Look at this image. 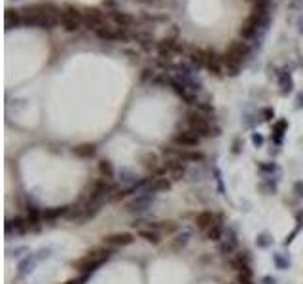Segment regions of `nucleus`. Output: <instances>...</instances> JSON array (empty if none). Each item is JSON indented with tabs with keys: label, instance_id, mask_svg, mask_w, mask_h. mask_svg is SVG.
Returning a JSON list of instances; mask_svg holds the SVG:
<instances>
[{
	"label": "nucleus",
	"instance_id": "nucleus-1",
	"mask_svg": "<svg viewBox=\"0 0 303 284\" xmlns=\"http://www.w3.org/2000/svg\"><path fill=\"white\" fill-rule=\"evenodd\" d=\"M59 12L61 6L53 2H38L21 8L23 25L36 27V29H53L59 25Z\"/></svg>",
	"mask_w": 303,
	"mask_h": 284
},
{
	"label": "nucleus",
	"instance_id": "nucleus-2",
	"mask_svg": "<svg viewBox=\"0 0 303 284\" xmlns=\"http://www.w3.org/2000/svg\"><path fill=\"white\" fill-rule=\"evenodd\" d=\"M110 258H112V248H108V247L103 245V248L89 250L86 256H82L80 260H76L74 262V269L78 273H93V271H97Z\"/></svg>",
	"mask_w": 303,
	"mask_h": 284
},
{
	"label": "nucleus",
	"instance_id": "nucleus-3",
	"mask_svg": "<svg viewBox=\"0 0 303 284\" xmlns=\"http://www.w3.org/2000/svg\"><path fill=\"white\" fill-rule=\"evenodd\" d=\"M186 124H188V129H192L194 133H197L201 139H207V137H216L220 135V127H214V124L211 122L209 116L201 114L199 110H194L186 116Z\"/></svg>",
	"mask_w": 303,
	"mask_h": 284
},
{
	"label": "nucleus",
	"instance_id": "nucleus-4",
	"mask_svg": "<svg viewBox=\"0 0 303 284\" xmlns=\"http://www.w3.org/2000/svg\"><path fill=\"white\" fill-rule=\"evenodd\" d=\"M59 25L67 33H78L84 27V14L71 4H65L61 6V12H59Z\"/></svg>",
	"mask_w": 303,
	"mask_h": 284
},
{
	"label": "nucleus",
	"instance_id": "nucleus-5",
	"mask_svg": "<svg viewBox=\"0 0 303 284\" xmlns=\"http://www.w3.org/2000/svg\"><path fill=\"white\" fill-rule=\"evenodd\" d=\"M250 53H252V48L249 46V42H245V40H241V38H235V40H232V42L228 44V48H226V52L222 53V57L228 59V61H232V63L243 65L250 57Z\"/></svg>",
	"mask_w": 303,
	"mask_h": 284
},
{
	"label": "nucleus",
	"instance_id": "nucleus-6",
	"mask_svg": "<svg viewBox=\"0 0 303 284\" xmlns=\"http://www.w3.org/2000/svg\"><path fill=\"white\" fill-rule=\"evenodd\" d=\"M95 36L103 42H118V40H129L131 35H129V29H124V27H118L114 23H105L101 29L95 31Z\"/></svg>",
	"mask_w": 303,
	"mask_h": 284
},
{
	"label": "nucleus",
	"instance_id": "nucleus-7",
	"mask_svg": "<svg viewBox=\"0 0 303 284\" xmlns=\"http://www.w3.org/2000/svg\"><path fill=\"white\" fill-rule=\"evenodd\" d=\"M82 14H84V27L93 33L108 23V14H105L101 8H86Z\"/></svg>",
	"mask_w": 303,
	"mask_h": 284
},
{
	"label": "nucleus",
	"instance_id": "nucleus-8",
	"mask_svg": "<svg viewBox=\"0 0 303 284\" xmlns=\"http://www.w3.org/2000/svg\"><path fill=\"white\" fill-rule=\"evenodd\" d=\"M154 197L156 194H152V192H148V190H143V192H139L135 199H131L129 203H127V207H125V211L127 213H144V211H148L150 209V205L154 203Z\"/></svg>",
	"mask_w": 303,
	"mask_h": 284
},
{
	"label": "nucleus",
	"instance_id": "nucleus-9",
	"mask_svg": "<svg viewBox=\"0 0 303 284\" xmlns=\"http://www.w3.org/2000/svg\"><path fill=\"white\" fill-rule=\"evenodd\" d=\"M201 142V137L194 133L192 129H186V131H178L175 133L173 137V144L178 146V148H186V150H196Z\"/></svg>",
	"mask_w": 303,
	"mask_h": 284
},
{
	"label": "nucleus",
	"instance_id": "nucleus-10",
	"mask_svg": "<svg viewBox=\"0 0 303 284\" xmlns=\"http://www.w3.org/2000/svg\"><path fill=\"white\" fill-rule=\"evenodd\" d=\"M163 167H165V173L171 180H182L188 173V163L180 160H167L163 163Z\"/></svg>",
	"mask_w": 303,
	"mask_h": 284
},
{
	"label": "nucleus",
	"instance_id": "nucleus-11",
	"mask_svg": "<svg viewBox=\"0 0 303 284\" xmlns=\"http://www.w3.org/2000/svg\"><path fill=\"white\" fill-rule=\"evenodd\" d=\"M220 220H222V218H220L216 213H213V211H201L199 214H196L194 224L197 226V230H201L203 233H207V231L211 230L216 222H220Z\"/></svg>",
	"mask_w": 303,
	"mask_h": 284
},
{
	"label": "nucleus",
	"instance_id": "nucleus-12",
	"mask_svg": "<svg viewBox=\"0 0 303 284\" xmlns=\"http://www.w3.org/2000/svg\"><path fill=\"white\" fill-rule=\"evenodd\" d=\"M133 241H135V237L131 233H112V235L105 237L103 245L108 248H124V247H129Z\"/></svg>",
	"mask_w": 303,
	"mask_h": 284
},
{
	"label": "nucleus",
	"instance_id": "nucleus-13",
	"mask_svg": "<svg viewBox=\"0 0 303 284\" xmlns=\"http://www.w3.org/2000/svg\"><path fill=\"white\" fill-rule=\"evenodd\" d=\"M108 21H110V23H114V25H118V27L129 29V27H133V23H135V18H133L131 14H127V12H120V10H110V12H108Z\"/></svg>",
	"mask_w": 303,
	"mask_h": 284
},
{
	"label": "nucleus",
	"instance_id": "nucleus-14",
	"mask_svg": "<svg viewBox=\"0 0 303 284\" xmlns=\"http://www.w3.org/2000/svg\"><path fill=\"white\" fill-rule=\"evenodd\" d=\"M29 230V222L27 218H21V216H14V218H8L6 220V235H23L25 231Z\"/></svg>",
	"mask_w": 303,
	"mask_h": 284
},
{
	"label": "nucleus",
	"instance_id": "nucleus-15",
	"mask_svg": "<svg viewBox=\"0 0 303 284\" xmlns=\"http://www.w3.org/2000/svg\"><path fill=\"white\" fill-rule=\"evenodd\" d=\"M4 25H6V31L19 29L23 25L21 10H18V8H6V12H4Z\"/></svg>",
	"mask_w": 303,
	"mask_h": 284
},
{
	"label": "nucleus",
	"instance_id": "nucleus-16",
	"mask_svg": "<svg viewBox=\"0 0 303 284\" xmlns=\"http://www.w3.org/2000/svg\"><path fill=\"white\" fill-rule=\"evenodd\" d=\"M237 245H239L237 233H235L233 230H230L226 235H224V243L220 245V250H222L224 256H230V258H232L233 254H235V250H237Z\"/></svg>",
	"mask_w": 303,
	"mask_h": 284
},
{
	"label": "nucleus",
	"instance_id": "nucleus-17",
	"mask_svg": "<svg viewBox=\"0 0 303 284\" xmlns=\"http://www.w3.org/2000/svg\"><path fill=\"white\" fill-rule=\"evenodd\" d=\"M141 163H143L144 169L148 171V175L156 173L161 167L160 158H158V154H154V152H146V154H143V156H141Z\"/></svg>",
	"mask_w": 303,
	"mask_h": 284
},
{
	"label": "nucleus",
	"instance_id": "nucleus-18",
	"mask_svg": "<svg viewBox=\"0 0 303 284\" xmlns=\"http://www.w3.org/2000/svg\"><path fill=\"white\" fill-rule=\"evenodd\" d=\"M97 169H99V175L101 178H107V180H114L116 178V167L110 160H101L97 163Z\"/></svg>",
	"mask_w": 303,
	"mask_h": 284
},
{
	"label": "nucleus",
	"instance_id": "nucleus-19",
	"mask_svg": "<svg viewBox=\"0 0 303 284\" xmlns=\"http://www.w3.org/2000/svg\"><path fill=\"white\" fill-rule=\"evenodd\" d=\"M275 76H277V80H279V88L281 91L288 95L292 89H294V82H292V76H290V72L286 71H277L275 72Z\"/></svg>",
	"mask_w": 303,
	"mask_h": 284
},
{
	"label": "nucleus",
	"instance_id": "nucleus-20",
	"mask_svg": "<svg viewBox=\"0 0 303 284\" xmlns=\"http://www.w3.org/2000/svg\"><path fill=\"white\" fill-rule=\"evenodd\" d=\"M67 213H69V205H65V207H52V209L42 211V220L53 222V220L61 218V216H67Z\"/></svg>",
	"mask_w": 303,
	"mask_h": 284
},
{
	"label": "nucleus",
	"instance_id": "nucleus-21",
	"mask_svg": "<svg viewBox=\"0 0 303 284\" xmlns=\"http://www.w3.org/2000/svg\"><path fill=\"white\" fill-rule=\"evenodd\" d=\"M72 154L76 158H80V160H89L97 154V148H95V144H80V146H76L72 150Z\"/></svg>",
	"mask_w": 303,
	"mask_h": 284
},
{
	"label": "nucleus",
	"instance_id": "nucleus-22",
	"mask_svg": "<svg viewBox=\"0 0 303 284\" xmlns=\"http://www.w3.org/2000/svg\"><path fill=\"white\" fill-rule=\"evenodd\" d=\"M256 35H258V27H256V25H252L249 19H245V21H243V25L239 27V36H241V40H245V42H247V40H252Z\"/></svg>",
	"mask_w": 303,
	"mask_h": 284
},
{
	"label": "nucleus",
	"instance_id": "nucleus-23",
	"mask_svg": "<svg viewBox=\"0 0 303 284\" xmlns=\"http://www.w3.org/2000/svg\"><path fill=\"white\" fill-rule=\"evenodd\" d=\"M137 235L146 241V243H150V245H160L161 243V233L160 231H154V230H137Z\"/></svg>",
	"mask_w": 303,
	"mask_h": 284
},
{
	"label": "nucleus",
	"instance_id": "nucleus-24",
	"mask_svg": "<svg viewBox=\"0 0 303 284\" xmlns=\"http://www.w3.org/2000/svg\"><path fill=\"white\" fill-rule=\"evenodd\" d=\"M286 127H288V124H286L285 120H279L277 124L273 125V137H271V139H273V142H275L277 146H281V144H283Z\"/></svg>",
	"mask_w": 303,
	"mask_h": 284
},
{
	"label": "nucleus",
	"instance_id": "nucleus-25",
	"mask_svg": "<svg viewBox=\"0 0 303 284\" xmlns=\"http://www.w3.org/2000/svg\"><path fill=\"white\" fill-rule=\"evenodd\" d=\"M207 235V239L209 241H220V239H224V235H226V230H224V222L220 220V222H216L211 230L205 233Z\"/></svg>",
	"mask_w": 303,
	"mask_h": 284
},
{
	"label": "nucleus",
	"instance_id": "nucleus-26",
	"mask_svg": "<svg viewBox=\"0 0 303 284\" xmlns=\"http://www.w3.org/2000/svg\"><path fill=\"white\" fill-rule=\"evenodd\" d=\"M120 180H122V184H125L127 188H131V186H135V184L141 182L139 177H137L133 171H129V169H124V171L120 173Z\"/></svg>",
	"mask_w": 303,
	"mask_h": 284
},
{
	"label": "nucleus",
	"instance_id": "nucleus-27",
	"mask_svg": "<svg viewBox=\"0 0 303 284\" xmlns=\"http://www.w3.org/2000/svg\"><path fill=\"white\" fill-rule=\"evenodd\" d=\"M266 195H271V194H275L277 192V184L271 180V178H266L264 182H260V186H258Z\"/></svg>",
	"mask_w": 303,
	"mask_h": 284
},
{
	"label": "nucleus",
	"instance_id": "nucleus-28",
	"mask_svg": "<svg viewBox=\"0 0 303 284\" xmlns=\"http://www.w3.org/2000/svg\"><path fill=\"white\" fill-rule=\"evenodd\" d=\"M273 264L277 266V269H281V271H285V269L290 267V262L286 258H283L281 254H273Z\"/></svg>",
	"mask_w": 303,
	"mask_h": 284
},
{
	"label": "nucleus",
	"instance_id": "nucleus-29",
	"mask_svg": "<svg viewBox=\"0 0 303 284\" xmlns=\"http://www.w3.org/2000/svg\"><path fill=\"white\" fill-rule=\"evenodd\" d=\"M258 171H260L262 175H273V173L279 171V167H277L275 163H262V165H258Z\"/></svg>",
	"mask_w": 303,
	"mask_h": 284
},
{
	"label": "nucleus",
	"instance_id": "nucleus-30",
	"mask_svg": "<svg viewBox=\"0 0 303 284\" xmlns=\"http://www.w3.org/2000/svg\"><path fill=\"white\" fill-rule=\"evenodd\" d=\"M271 243H273V239L269 237L267 233H262V235H258V237H256V245H258L260 248H267Z\"/></svg>",
	"mask_w": 303,
	"mask_h": 284
},
{
	"label": "nucleus",
	"instance_id": "nucleus-31",
	"mask_svg": "<svg viewBox=\"0 0 303 284\" xmlns=\"http://www.w3.org/2000/svg\"><path fill=\"white\" fill-rule=\"evenodd\" d=\"M237 281H239V284H254L252 273L250 275H237Z\"/></svg>",
	"mask_w": 303,
	"mask_h": 284
},
{
	"label": "nucleus",
	"instance_id": "nucleus-32",
	"mask_svg": "<svg viewBox=\"0 0 303 284\" xmlns=\"http://www.w3.org/2000/svg\"><path fill=\"white\" fill-rule=\"evenodd\" d=\"M262 116H264L262 120H271V118H275V112H273L271 108H264V110H262Z\"/></svg>",
	"mask_w": 303,
	"mask_h": 284
},
{
	"label": "nucleus",
	"instance_id": "nucleus-33",
	"mask_svg": "<svg viewBox=\"0 0 303 284\" xmlns=\"http://www.w3.org/2000/svg\"><path fill=\"white\" fill-rule=\"evenodd\" d=\"M252 144H254V146H262V144H264V137L254 133V135H252Z\"/></svg>",
	"mask_w": 303,
	"mask_h": 284
},
{
	"label": "nucleus",
	"instance_id": "nucleus-34",
	"mask_svg": "<svg viewBox=\"0 0 303 284\" xmlns=\"http://www.w3.org/2000/svg\"><path fill=\"white\" fill-rule=\"evenodd\" d=\"M294 192L300 197H303V182H296V184H294Z\"/></svg>",
	"mask_w": 303,
	"mask_h": 284
},
{
	"label": "nucleus",
	"instance_id": "nucleus-35",
	"mask_svg": "<svg viewBox=\"0 0 303 284\" xmlns=\"http://www.w3.org/2000/svg\"><path fill=\"white\" fill-rule=\"evenodd\" d=\"M262 284H277V279H273V277H264V279H262Z\"/></svg>",
	"mask_w": 303,
	"mask_h": 284
},
{
	"label": "nucleus",
	"instance_id": "nucleus-36",
	"mask_svg": "<svg viewBox=\"0 0 303 284\" xmlns=\"http://www.w3.org/2000/svg\"><path fill=\"white\" fill-rule=\"evenodd\" d=\"M298 29H300V33H303V18L298 21Z\"/></svg>",
	"mask_w": 303,
	"mask_h": 284
},
{
	"label": "nucleus",
	"instance_id": "nucleus-37",
	"mask_svg": "<svg viewBox=\"0 0 303 284\" xmlns=\"http://www.w3.org/2000/svg\"><path fill=\"white\" fill-rule=\"evenodd\" d=\"M135 2H139V4H150V2H154V0H135Z\"/></svg>",
	"mask_w": 303,
	"mask_h": 284
},
{
	"label": "nucleus",
	"instance_id": "nucleus-38",
	"mask_svg": "<svg viewBox=\"0 0 303 284\" xmlns=\"http://www.w3.org/2000/svg\"><path fill=\"white\" fill-rule=\"evenodd\" d=\"M247 2H250V4H256V2H266V0H247Z\"/></svg>",
	"mask_w": 303,
	"mask_h": 284
}]
</instances>
